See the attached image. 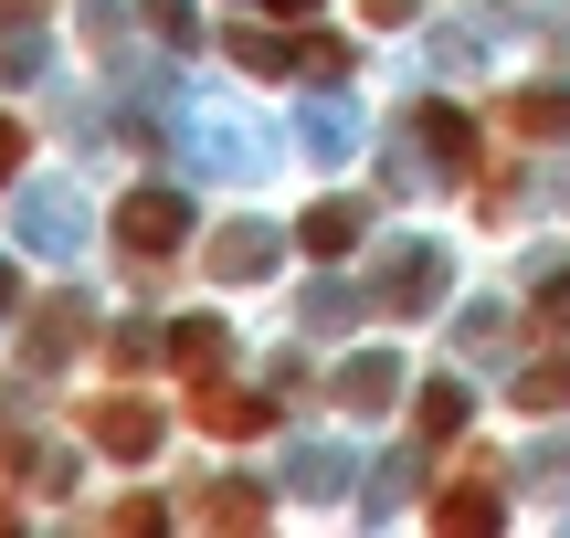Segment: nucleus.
<instances>
[{
	"instance_id": "1",
	"label": "nucleus",
	"mask_w": 570,
	"mask_h": 538,
	"mask_svg": "<svg viewBox=\"0 0 570 538\" xmlns=\"http://www.w3.org/2000/svg\"><path fill=\"white\" fill-rule=\"evenodd\" d=\"M180 232H190V211L169 201V190H127V201H117V243H138V253H169Z\"/></svg>"
},
{
	"instance_id": "2",
	"label": "nucleus",
	"mask_w": 570,
	"mask_h": 538,
	"mask_svg": "<svg viewBox=\"0 0 570 538\" xmlns=\"http://www.w3.org/2000/svg\"><path fill=\"white\" fill-rule=\"evenodd\" d=\"M85 434H96L106 455H127V465H138L148 444H159V412H148V401H96V412H85Z\"/></svg>"
},
{
	"instance_id": "3",
	"label": "nucleus",
	"mask_w": 570,
	"mask_h": 538,
	"mask_svg": "<svg viewBox=\"0 0 570 538\" xmlns=\"http://www.w3.org/2000/svg\"><path fill=\"white\" fill-rule=\"evenodd\" d=\"M190 422H212V434H233V444H254L265 434V401H244V391H202V380H190Z\"/></svg>"
},
{
	"instance_id": "4",
	"label": "nucleus",
	"mask_w": 570,
	"mask_h": 538,
	"mask_svg": "<svg viewBox=\"0 0 570 538\" xmlns=\"http://www.w3.org/2000/svg\"><path fill=\"white\" fill-rule=\"evenodd\" d=\"M360 232H370V211H360V201H317V211H306V253H348Z\"/></svg>"
},
{
	"instance_id": "5",
	"label": "nucleus",
	"mask_w": 570,
	"mask_h": 538,
	"mask_svg": "<svg viewBox=\"0 0 570 538\" xmlns=\"http://www.w3.org/2000/svg\"><path fill=\"white\" fill-rule=\"evenodd\" d=\"M169 359H180L190 380H212V370H223V328H212V317H190V328L169 338Z\"/></svg>"
},
{
	"instance_id": "6",
	"label": "nucleus",
	"mask_w": 570,
	"mask_h": 538,
	"mask_svg": "<svg viewBox=\"0 0 570 538\" xmlns=\"http://www.w3.org/2000/svg\"><path fill=\"white\" fill-rule=\"evenodd\" d=\"M423 138L444 148V169H475V127L454 117V106H433V117H423Z\"/></svg>"
},
{
	"instance_id": "7",
	"label": "nucleus",
	"mask_w": 570,
	"mask_h": 538,
	"mask_svg": "<svg viewBox=\"0 0 570 538\" xmlns=\"http://www.w3.org/2000/svg\"><path fill=\"white\" fill-rule=\"evenodd\" d=\"M508 117L529 127V138H570V96H518Z\"/></svg>"
},
{
	"instance_id": "8",
	"label": "nucleus",
	"mask_w": 570,
	"mask_h": 538,
	"mask_svg": "<svg viewBox=\"0 0 570 538\" xmlns=\"http://www.w3.org/2000/svg\"><path fill=\"white\" fill-rule=\"evenodd\" d=\"M433 528H497V507H487V486H454V497L433 507Z\"/></svg>"
},
{
	"instance_id": "9",
	"label": "nucleus",
	"mask_w": 570,
	"mask_h": 538,
	"mask_svg": "<svg viewBox=\"0 0 570 538\" xmlns=\"http://www.w3.org/2000/svg\"><path fill=\"white\" fill-rule=\"evenodd\" d=\"M518 401H529V412H560V401H570V359H550V370H529V380H518Z\"/></svg>"
},
{
	"instance_id": "10",
	"label": "nucleus",
	"mask_w": 570,
	"mask_h": 538,
	"mask_svg": "<svg viewBox=\"0 0 570 538\" xmlns=\"http://www.w3.org/2000/svg\"><path fill=\"white\" fill-rule=\"evenodd\" d=\"M212 518H223V528H254V518H265V497H254V486H212Z\"/></svg>"
},
{
	"instance_id": "11",
	"label": "nucleus",
	"mask_w": 570,
	"mask_h": 538,
	"mask_svg": "<svg viewBox=\"0 0 570 538\" xmlns=\"http://www.w3.org/2000/svg\"><path fill=\"white\" fill-rule=\"evenodd\" d=\"M423 434H465V391H423Z\"/></svg>"
},
{
	"instance_id": "12",
	"label": "nucleus",
	"mask_w": 570,
	"mask_h": 538,
	"mask_svg": "<svg viewBox=\"0 0 570 538\" xmlns=\"http://www.w3.org/2000/svg\"><path fill=\"white\" fill-rule=\"evenodd\" d=\"M11 159H21V117H0V180H11Z\"/></svg>"
},
{
	"instance_id": "13",
	"label": "nucleus",
	"mask_w": 570,
	"mask_h": 538,
	"mask_svg": "<svg viewBox=\"0 0 570 538\" xmlns=\"http://www.w3.org/2000/svg\"><path fill=\"white\" fill-rule=\"evenodd\" d=\"M539 307H550V317H560V328H570V286H550V296H539Z\"/></svg>"
},
{
	"instance_id": "14",
	"label": "nucleus",
	"mask_w": 570,
	"mask_h": 538,
	"mask_svg": "<svg viewBox=\"0 0 570 538\" xmlns=\"http://www.w3.org/2000/svg\"><path fill=\"white\" fill-rule=\"evenodd\" d=\"M0 528H11V507H0Z\"/></svg>"
}]
</instances>
